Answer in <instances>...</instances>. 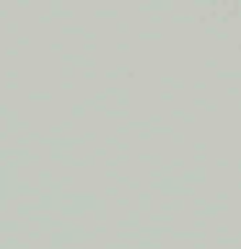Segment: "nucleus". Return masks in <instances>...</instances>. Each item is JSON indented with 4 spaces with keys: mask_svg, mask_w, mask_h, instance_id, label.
<instances>
[]
</instances>
